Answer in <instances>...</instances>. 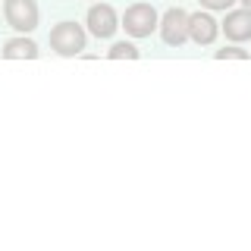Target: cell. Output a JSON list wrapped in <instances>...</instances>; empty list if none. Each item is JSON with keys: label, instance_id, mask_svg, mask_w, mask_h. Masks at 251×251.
<instances>
[{"label": "cell", "instance_id": "8", "mask_svg": "<svg viewBox=\"0 0 251 251\" xmlns=\"http://www.w3.org/2000/svg\"><path fill=\"white\" fill-rule=\"evenodd\" d=\"M3 57L6 60H35L38 57V44L31 41V38H10V41L3 44Z\"/></svg>", "mask_w": 251, "mask_h": 251}, {"label": "cell", "instance_id": "12", "mask_svg": "<svg viewBox=\"0 0 251 251\" xmlns=\"http://www.w3.org/2000/svg\"><path fill=\"white\" fill-rule=\"evenodd\" d=\"M242 3H245V10H251V0H242Z\"/></svg>", "mask_w": 251, "mask_h": 251}, {"label": "cell", "instance_id": "6", "mask_svg": "<svg viewBox=\"0 0 251 251\" xmlns=\"http://www.w3.org/2000/svg\"><path fill=\"white\" fill-rule=\"evenodd\" d=\"M217 31L220 25L214 19H210L207 13H195V16H188V38H192L195 44H210L217 38Z\"/></svg>", "mask_w": 251, "mask_h": 251}, {"label": "cell", "instance_id": "7", "mask_svg": "<svg viewBox=\"0 0 251 251\" xmlns=\"http://www.w3.org/2000/svg\"><path fill=\"white\" fill-rule=\"evenodd\" d=\"M223 31H226V38H232V41H245V38H251V10L226 13Z\"/></svg>", "mask_w": 251, "mask_h": 251}, {"label": "cell", "instance_id": "9", "mask_svg": "<svg viewBox=\"0 0 251 251\" xmlns=\"http://www.w3.org/2000/svg\"><path fill=\"white\" fill-rule=\"evenodd\" d=\"M138 60V47L135 44H129V41H120V44H113L110 47V60Z\"/></svg>", "mask_w": 251, "mask_h": 251}, {"label": "cell", "instance_id": "1", "mask_svg": "<svg viewBox=\"0 0 251 251\" xmlns=\"http://www.w3.org/2000/svg\"><path fill=\"white\" fill-rule=\"evenodd\" d=\"M50 47L60 57H78L85 50V28L75 22H60L50 31Z\"/></svg>", "mask_w": 251, "mask_h": 251}, {"label": "cell", "instance_id": "4", "mask_svg": "<svg viewBox=\"0 0 251 251\" xmlns=\"http://www.w3.org/2000/svg\"><path fill=\"white\" fill-rule=\"evenodd\" d=\"M157 25H160V35L170 47H179V44L188 41V13L179 10V6H173V10L163 13V19L157 22Z\"/></svg>", "mask_w": 251, "mask_h": 251}, {"label": "cell", "instance_id": "2", "mask_svg": "<svg viewBox=\"0 0 251 251\" xmlns=\"http://www.w3.org/2000/svg\"><path fill=\"white\" fill-rule=\"evenodd\" d=\"M157 22L160 19H157V10L151 3H132L123 16V28L129 31L132 38H148L157 28Z\"/></svg>", "mask_w": 251, "mask_h": 251}, {"label": "cell", "instance_id": "3", "mask_svg": "<svg viewBox=\"0 0 251 251\" xmlns=\"http://www.w3.org/2000/svg\"><path fill=\"white\" fill-rule=\"evenodd\" d=\"M3 16L16 31H35L38 28V3L35 0H3Z\"/></svg>", "mask_w": 251, "mask_h": 251}, {"label": "cell", "instance_id": "5", "mask_svg": "<svg viewBox=\"0 0 251 251\" xmlns=\"http://www.w3.org/2000/svg\"><path fill=\"white\" fill-rule=\"evenodd\" d=\"M88 28H91V35H98V38H110L116 28H120V22H116V10L107 6V3H94L88 10Z\"/></svg>", "mask_w": 251, "mask_h": 251}, {"label": "cell", "instance_id": "10", "mask_svg": "<svg viewBox=\"0 0 251 251\" xmlns=\"http://www.w3.org/2000/svg\"><path fill=\"white\" fill-rule=\"evenodd\" d=\"M214 57L217 60H226V57H229V60H248V53L242 50V47H223V50H217Z\"/></svg>", "mask_w": 251, "mask_h": 251}, {"label": "cell", "instance_id": "11", "mask_svg": "<svg viewBox=\"0 0 251 251\" xmlns=\"http://www.w3.org/2000/svg\"><path fill=\"white\" fill-rule=\"evenodd\" d=\"M235 0H201V6H207V10H229Z\"/></svg>", "mask_w": 251, "mask_h": 251}]
</instances>
